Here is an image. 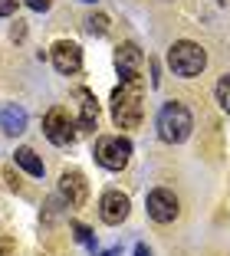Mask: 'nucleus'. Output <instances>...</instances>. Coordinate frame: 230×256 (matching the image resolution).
Listing matches in <instances>:
<instances>
[{"label":"nucleus","mask_w":230,"mask_h":256,"mask_svg":"<svg viewBox=\"0 0 230 256\" xmlns=\"http://www.w3.org/2000/svg\"><path fill=\"white\" fill-rule=\"evenodd\" d=\"M14 161H17V164H20L27 174H33V178H43V171H46V168H43V161L37 158V151H33V148H17Z\"/></svg>","instance_id":"ddd939ff"},{"label":"nucleus","mask_w":230,"mask_h":256,"mask_svg":"<svg viewBox=\"0 0 230 256\" xmlns=\"http://www.w3.org/2000/svg\"><path fill=\"white\" fill-rule=\"evenodd\" d=\"M53 66L63 76H76L82 69V50L76 43H69V40H60L53 46Z\"/></svg>","instance_id":"9d476101"},{"label":"nucleus","mask_w":230,"mask_h":256,"mask_svg":"<svg viewBox=\"0 0 230 256\" xmlns=\"http://www.w3.org/2000/svg\"><path fill=\"white\" fill-rule=\"evenodd\" d=\"M60 197L66 207H82L86 197H89V181L82 171H63L60 178Z\"/></svg>","instance_id":"6e6552de"},{"label":"nucleus","mask_w":230,"mask_h":256,"mask_svg":"<svg viewBox=\"0 0 230 256\" xmlns=\"http://www.w3.org/2000/svg\"><path fill=\"white\" fill-rule=\"evenodd\" d=\"M69 226H73V236H76V240H79V243H86L89 250H96V236H92V230H89V226H86V224H79V220H73Z\"/></svg>","instance_id":"2eb2a0df"},{"label":"nucleus","mask_w":230,"mask_h":256,"mask_svg":"<svg viewBox=\"0 0 230 256\" xmlns=\"http://www.w3.org/2000/svg\"><path fill=\"white\" fill-rule=\"evenodd\" d=\"M17 253V240L14 236H0V256H14Z\"/></svg>","instance_id":"f3484780"},{"label":"nucleus","mask_w":230,"mask_h":256,"mask_svg":"<svg viewBox=\"0 0 230 256\" xmlns=\"http://www.w3.org/2000/svg\"><path fill=\"white\" fill-rule=\"evenodd\" d=\"M135 256H151V250L145 246V243H138V246H135Z\"/></svg>","instance_id":"4be33fe9"},{"label":"nucleus","mask_w":230,"mask_h":256,"mask_svg":"<svg viewBox=\"0 0 230 256\" xmlns=\"http://www.w3.org/2000/svg\"><path fill=\"white\" fill-rule=\"evenodd\" d=\"M50 4H53V0H27V7H30V10H40V14H46V10H50Z\"/></svg>","instance_id":"a211bd4d"},{"label":"nucleus","mask_w":230,"mask_h":256,"mask_svg":"<svg viewBox=\"0 0 230 256\" xmlns=\"http://www.w3.org/2000/svg\"><path fill=\"white\" fill-rule=\"evenodd\" d=\"M168 66L178 76H184V79H194V76H200L204 66H207V53L197 43H191V40H181V43H174L168 50Z\"/></svg>","instance_id":"7ed1b4c3"},{"label":"nucleus","mask_w":230,"mask_h":256,"mask_svg":"<svg viewBox=\"0 0 230 256\" xmlns=\"http://www.w3.org/2000/svg\"><path fill=\"white\" fill-rule=\"evenodd\" d=\"M132 158V142L122 135H102L96 142V161L109 171H122Z\"/></svg>","instance_id":"20e7f679"},{"label":"nucleus","mask_w":230,"mask_h":256,"mask_svg":"<svg viewBox=\"0 0 230 256\" xmlns=\"http://www.w3.org/2000/svg\"><path fill=\"white\" fill-rule=\"evenodd\" d=\"M86 30H89L92 36H105V33H109V16L105 14H92L89 20H86Z\"/></svg>","instance_id":"4468645a"},{"label":"nucleus","mask_w":230,"mask_h":256,"mask_svg":"<svg viewBox=\"0 0 230 256\" xmlns=\"http://www.w3.org/2000/svg\"><path fill=\"white\" fill-rule=\"evenodd\" d=\"M128 210H132V204H128V197L122 190H105L102 200H99V217L109 226H119L128 217Z\"/></svg>","instance_id":"1a4fd4ad"},{"label":"nucleus","mask_w":230,"mask_h":256,"mask_svg":"<svg viewBox=\"0 0 230 256\" xmlns=\"http://www.w3.org/2000/svg\"><path fill=\"white\" fill-rule=\"evenodd\" d=\"M217 106L230 112V76H220V82H217Z\"/></svg>","instance_id":"dca6fc26"},{"label":"nucleus","mask_w":230,"mask_h":256,"mask_svg":"<svg viewBox=\"0 0 230 256\" xmlns=\"http://www.w3.org/2000/svg\"><path fill=\"white\" fill-rule=\"evenodd\" d=\"M43 135L50 138L53 144L66 148V144L76 142V122L69 118L66 108H50V112L43 115Z\"/></svg>","instance_id":"39448f33"},{"label":"nucleus","mask_w":230,"mask_h":256,"mask_svg":"<svg viewBox=\"0 0 230 256\" xmlns=\"http://www.w3.org/2000/svg\"><path fill=\"white\" fill-rule=\"evenodd\" d=\"M23 36H27V26L17 20V23H14V30H10V40H23Z\"/></svg>","instance_id":"412c9836"},{"label":"nucleus","mask_w":230,"mask_h":256,"mask_svg":"<svg viewBox=\"0 0 230 256\" xmlns=\"http://www.w3.org/2000/svg\"><path fill=\"white\" fill-rule=\"evenodd\" d=\"M4 178H7V184H10L14 190H20V178L14 174V168H4Z\"/></svg>","instance_id":"6ab92c4d"},{"label":"nucleus","mask_w":230,"mask_h":256,"mask_svg":"<svg viewBox=\"0 0 230 256\" xmlns=\"http://www.w3.org/2000/svg\"><path fill=\"white\" fill-rule=\"evenodd\" d=\"M181 214V204L174 197V190L168 188H155L148 194V217L158 220V224H171V220Z\"/></svg>","instance_id":"0eeeda50"},{"label":"nucleus","mask_w":230,"mask_h":256,"mask_svg":"<svg viewBox=\"0 0 230 256\" xmlns=\"http://www.w3.org/2000/svg\"><path fill=\"white\" fill-rule=\"evenodd\" d=\"M115 66H119L122 82H141V66H145V53L135 43H122L115 50Z\"/></svg>","instance_id":"423d86ee"},{"label":"nucleus","mask_w":230,"mask_h":256,"mask_svg":"<svg viewBox=\"0 0 230 256\" xmlns=\"http://www.w3.org/2000/svg\"><path fill=\"white\" fill-rule=\"evenodd\" d=\"M191 128H194V118H191V112H187L181 102L161 106V112H158V135H161V142L181 144L187 135H191Z\"/></svg>","instance_id":"f03ea898"},{"label":"nucleus","mask_w":230,"mask_h":256,"mask_svg":"<svg viewBox=\"0 0 230 256\" xmlns=\"http://www.w3.org/2000/svg\"><path fill=\"white\" fill-rule=\"evenodd\" d=\"M17 10V0H0V16H10Z\"/></svg>","instance_id":"aec40b11"},{"label":"nucleus","mask_w":230,"mask_h":256,"mask_svg":"<svg viewBox=\"0 0 230 256\" xmlns=\"http://www.w3.org/2000/svg\"><path fill=\"white\" fill-rule=\"evenodd\" d=\"M0 128L7 132V135H20L23 128H27V112L20 106H7L0 112Z\"/></svg>","instance_id":"f8f14e48"},{"label":"nucleus","mask_w":230,"mask_h":256,"mask_svg":"<svg viewBox=\"0 0 230 256\" xmlns=\"http://www.w3.org/2000/svg\"><path fill=\"white\" fill-rule=\"evenodd\" d=\"M76 98H79V128L82 132H92L99 125V102L89 89H76Z\"/></svg>","instance_id":"9b49d317"},{"label":"nucleus","mask_w":230,"mask_h":256,"mask_svg":"<svg viewBox=\"0 0 230 256\" xmlns=\"http://www.w3.org/2000/svg\"><path fill=\"white\" fill-rule=\"evenodd\" d=\"M145 115V102H141V82H122L112 92V122L119 128H135Z\"/></svg>","instance_id":"f257e3e1"},{"label":"nucleus","mask_w":230,"mask_h":256,"mask_svg":"<svg viewBox=\"0 0 230 256\" xmlns=\"http://www.w3.org/2000/svg\"><path fill=\"white\" fill-rule=\"evenodd\" d=\"M102 256H119V246H115V250H105Z\"/></svg>","instance_id":"5701e85b"},{"label":"nucleus","mask_w":230,"mask_h":256,"mask_svg":"<svg viewBox=\"0 0 230 256\" xmlns=\"http://www.w3.org/2000/svg\"><path fill=\"white\" fill-rule=\"evenodd\" d=\"M86 4H96V0H86Z\"/></svg>","instance_id":"b1692460"}]
</instances>
